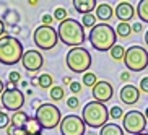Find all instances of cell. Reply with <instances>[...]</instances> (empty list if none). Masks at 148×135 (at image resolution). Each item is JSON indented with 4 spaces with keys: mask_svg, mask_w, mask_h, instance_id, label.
<instances>
[{
    "mask_svg": "<svg viewBox=\"0 0 148 135\" xmlns=\"http://www.w3.org/2000/svg\"><path fill=\"white\" fill-rule=\"evenodd\" d=\"M57 34L62 42L72 49L83 47V44L86 41V34H85V28L82 21L73 20V18H67L65 21H62L57 28Z\"/></svg>",
    "mask_w": 148,
    "mask_h": 135,
    "instance_id": "1",
    "label": "cell"
},
{
    "mask_svg": "<svg viewBox=\"0 0 148 135\" xmlns=\"http://www.w3.org/2000/svg\"><path fill=\"white\" fill-rule=\"evenodd\" d=\"M88 38H90V42L96 51L106 52V51H111L116 46L117 33L109 23H98L95 28H91Z\"/></svg>",
    "mask_w": 148,
    "mask_h": 135,
    "instance_id": "2",
    "label": "cell"
},
{
    "mask_svg": "<svg viewBox=\"0 0 148 135\" xmlns=\"http://www.w3.org/2000/svg\"><path fill=\"white\" fill-rule=\"evenodd\" d=\"M109 109L106 108V104L98 103V101H90L83 106L82 119L86 124V127H93V129H103L108 124Z\"/></svg>",
    "mask_w": 148,
    "mask_h": 135,
    "instance_id": "3",
    "label": "cell"
},
{
    "mask_svg": "<svg viewBox=\"0 0 148 135\" xmlns=\"http://www.w3.org/2000/svg\"><path fill=\"white\" fill-rule=\"evenodd\" d=\"M23 44L15 36H3L0 38V64L3 65H15L23 59Z\"/></svg>",
    "mask_w": 148,
    "mask_h": 135,
    "instance_id": "4",
    "label": "cell"
},
{
    "mask_svg": "<svg viewBox=\"0 0 148 135\" xmlns=\"http://www.w3.org/2000/svg\"><path fill=\"white\" fill-rule=\"evenodd\" d=\"M36 121L42 129H56L62 122V112L52 103H42L36 109Z\"/></svg>",
    "mask_w": 148,
    "mask_h": 135,
    "instance_id": "5",
    "label": "cell"
},
{
    "mask_svg": "<svg viewBox=\"0 0 148 135\" xmlns=\"http://www.w3.org/2000/svg\"><path fill=\"white\" fill-rule=\"evenodd\" d=\"M67 67L73 73H86L91 67V54L85 47H73L67 52Z\"/></svg>",
    "mask_w": 148,
    "mask_h": 135,
    "instance_id": "6",
    "label": "cell"
},
{
    "mask_svg": "<svg viewBox=\"0 0 148 135\" xmlns=\"http://www.w3.org/2000/svg\"><path fill=\"white\" fill-rule=\"evenodd\" d=\"M127 70L129 72H143L148 67V51L142 46H130L125 51V59H124Z\"/></svg>",
    "mask_w": 148,
    "mask_h": 135,
    "instance_id": "7",
    "label": "cell"
},
{
    "mask_svg": "<svg viewBox=\"0 0 148 135\" xmlns=\"http://www.w3.org/2000/svg\"><path fill=\"white\" fill-rule=\"evenodd\" d=\"M33 41H34L36 47L41 49V51H51L57 46V41H59V34H57V29L52 26H38L34 29V34H33Z\"/></svg>",
    "mask_w": 148,
    "mask_h": 135,
    "instance_id": "8",
    "label": "cell"
},
{
    "mask_svg": "<svg viewBox=\"0 0 148 135\" xmlns=\"http://www.w3.org/2000/svg\"><path fill=\"white\" fill-rule=\"evenodd\" d=\"M122 127H124V132H129L130 135L143 134L145 127H147V117L137 109L129 111L122 117Z\"/></svg>",
    "mask_w": 148,
    "mask_h": 135,
    "instance_id": "9",
    "label": "cell"
},
{
    "mask_svg": "<svg viewBox=\"0 0 148 135\" xmlns=\"http://www.w3.org/2000/svg\"><path fill=\"white\" fill-rule=\"evenodd\" d=\"M59 127H60L62 135H85V130H86V124L83 122L82 116H77V114L65 116Z\"/></svg>",
    "mask_w": 148,
    "mask_h": 135,
    "instance_id": "10",
    "label": "cell"
},
{
    "mask_svg": "<svg viewBox=\"0 0 148 135\" xmlns=\"http://www.w3.org/2000/svg\"><path fill=\"white\" fill-rule=\"evenodd\" d=\"M0 103L7 111L18 112V111H21L23 104H25V95L18 88L16 90H5L3 95L0 96Z\"/></svg>",
    "mask_w": 148,
    "mask_h": 135,
    "instance_id": "11",
    "label": "cell"
},
{
    "mask_svg": "<svg viewBox=\"0 0 148 135\" xmlns=\"http://www.w3.org/2000/svg\"><path fill=\"white\" fill-rule=\"evenodd\" d=\"M21 64L25 67V70L34 73V72H39L44 65V57L41 54V51L38 49H28L25 51L23 54V59H21Z\"/></svg>",
    "mask_w": 148,
    "mask_h": 135,
    "instance_id": "12",
    "label": "cell"
},
{
    "mask_svg": "<svg viewBox=\"0 0 148 135\" xmlns=\"http://www.w3.org/2000/svg\"><path fill=\"white\" fill-rule=\"evenodd\" d=\"M93 98H95V101H98V103H103L104 104L106 101H109L111 98H112L114 95V88L112 85L109 82H104V80H101V82H98L93 86Z\"/></svg>",
    "mask_w": 148,
    "mask_h": 135,
    "instance_id": "13",
    "label": "cell"
},
{
    "mask_svg": "<svg viewBox=\"0 0 148 135\" xmlns=\"http://www.w3.org/2000/svg\"><path fill=\"white\" fill-rule=\"evenodd\" d=\"M121 101L127 106H132L135 103H138L140 99V90L135 85H125L121 88Z\"/></svg>",
    "mask_w": 148,
    "mask_h": 135,
    "instance_id": "14",
    "label": "cell"
},
{
    "mask_svg": "<svg viewBox=\"0 0 148 135\" xmlns=\"http://www.w3.org/2000/svg\"><path fill=\"white\" fill-rule=\"evenodd\" d=\"M114 13H116V16H117V20L121 23H129L132 18L135 16V8L129 3V2H121V3L116 7Z\"/></svg>",
    "mask_w": 148,
    "mask_h": 135,
    "instance_id": "15",
    "label": "cell"
},
{
    "mask_svg": "<svg viewBox=\"0 0 148 135\" xmlns=\"http://www.w3.org/2000/svg\"><path fill=\"white\" fill-rule=\"evenodd\" d=\"M29 119L31 117L25 111H18V112L13 114V117H12V127H13L15 130H25V127L29 122Z\"/></svg>",
    "mask_w": 148,
    "mask_h": 135,
    "instance_id": "16",
    "label": "cell"
},
{
    "mask_svg": "<svg viewBox=\"0 0 148 135\" xmlns=\"http://www.w3.org/2000/svg\"><path fill=\"white\" fill-rule=\"evenodd\" d=\"M112 16H114V8L109 3H99L96 7V18H98L99 21L106 23Z\"/></svg>",
    "mask_w": 148,
    "mask_h": 135,
    "instance_id": "17",
    "label": "cell"
},
{
    "mask_svg": "<svg viewBox=\"0 0 148 135\" xmlns=\"http://www.w3.org/2000/svg\"><path fill=\"white\" fill-rule=\"evenodd\" d=\"M73 7L78 13L88 15L96 8V0H73Z\"/></svg>",
    "mask_w": 148,
    "mask_h": 135,
    "instance_id": "18",
    "label": "cell"
},
{
    "mask_svg": "<svg viewBox=\"0 0 148 135\" xmlns=\"http://www.w3.org/2000/svg\"><path fill=\"white\" fill-rule=\"evenodd\" d=\"M99 135H124V129L117 124H106L99 130Z\"/></svg>",
    "mask_w": 148,
    "mask_h": 135,
    "instance_id": "19",
    "label": "cell"
},
{
    "mask_svg": "<svg viewBox=\"0 0 148 135\" xmlns=\"http://www.w3.org/2000/svg\"><path fill=\"white\" fill-rule=\"evenodd\" d=\"M137 16L140 18V21L148 23V0H140L137 5Z\"/></svg>",
    "mask_w": 148,
    "mask_h": 135,
    "instance_id": "20",
    "label": "cell"
},
{
    "mask_svg": "<svg viewBox=\"0 0 148 135\" xmlns=\"http://www.w3.org/2000/svg\"><path fill=\"white\" fill-rule=\"evenodd\" d=\"M125 47H122L121 44H116L109 52H111V57H112L114 60H122L124 62V59H125Z\"/></svg>",
    "mask_w": 148,
    "mask_h": 135,
    "instance_id": "21",
    "label": "cell"
},
{
    "mask_svg": "<svg viewBox=\"0 0 148 135\" xmlns=\"http://www.w3.org/2000/svg\"><path fill=\"white\" fill-rule=\"evenodd\" d=\"M41 130H42V127L39 125V122L36 121V117H31L29 122L26 124V127H25L26 134H41Z\"/></svg>",
    "mask_w": 148,
    "mask_h": 135,
    "instance_id": "22",
    "label": "cell"
},
{
    "mask_svg": "<svg viewBox=\"0 0 148 135\" xmlns=\"http://www.w3.org/2000/svg\"><path fill=\"white\" fill-rule=\"evenodd\" d=\"M38 85H39V88H52V85H54L52 75H49V73L39 75L38 77Z\"/></svg>",
    "mask_w": 148,
    "mask_h": 135,
    "instance_id": "23",
    "label": "cell"
},
{
    "mask_svg": "<svg viewBox=\"0 0 148 135\" xmlns=\"http://www.w3.org/2000/svg\"><path fill=\"white\" fill-rule=\"evenodd\" d=\"M116 33L121 38H129L132 33V25L130 23H119L117 28H116Z\"/></svg>",
    "mask_w": 148,
    "mask_h": 135,
    "instance_id": "24",
    "label": "cell"
},
{
    "mask_svg": "<svg viewBox=\"0 0 148 135\" xmlns=\"http://www.w3.org/2000/svg\"><path fill=\"white\" fill-rule=\"evenodd\" d=\"M49 96H51V99L52 101H62L64 99V96H65V91H64V88L62 86H52L51 88V91H49Z\"/></svg>",
    "mask_w": 148,
    "mask_h": 135,
    "instance_id": "25",
    "label": "cell"
},
{
    "mask_svg": "<svg viewBox=\"0 0 148 135\" xmlns=\"http://www.w3.org/2000/svg\"><path fill=\"white\" fill-rule=\"evenodd\" d=\"M82 25H83V28H95L96 25H98V23H96V15H93V13L83 15Z\"/></svg>",
    "mask_w": 148,
    "mask_h": 135,
    "instance_id": "26",
    "label": "cell"
},
{
    "mask_svg": "<svg viewBox=\"0 0 148 135\" xmlns=\"http://www.w3.org/2000/svg\"><path fill=\"white\" fill-rule=\"evenodd\" d=\"M96 83H98V80H96V73H93V72H86V73H83V85L85 86H95Z\"/></svg>",
    "mask_w": 148,
    "mask_h": 135,
    "instance_id": "27",
    "label": "cell"
},
{
    "mask_svg": "<svg viewBox=\"0 0 148 135\" xmlns=\"http://www.w3.org/2000/svg\"><path fill=\"white\" fill-rule=\"evenodd\" d=\"M52 16H54V20H57L59 23L65 21L67 18H69V16H67V10H65V8H62V7H59V8H56V10H54Z\"/></svg>",
    "mask_w": 148,
    "mask_h": 135,
    "instance_id": "28",
    "label": "cell"
},
{
    "mask_svg": "<svg viewBox=\"0 0 148 135\" xmlns=\"http://www.w3.org/2000/svg\"><path fill=\"white\" fill-rule=\"evenodd\" d=\"M8 124H12V119L8 117V114L5 111H0V129H7Z\"/></svg>",
    "mask_w": 148,
    "mask_h": 135,
    "instance_id": "29",
    "label": "cell"
},
{
    "mask_svg": "<svg viewBox=\"0 0 148 135\" xmlns=\"http://www.w3.org/2000/svg\"><path fill=\"white\" fill-rule=\"evenodd\" d=\"M122 109L119 108V106H112V108L109 109V116L112 119H122Z\"/></svg>",
    "mask_w": 148,
    "mask_h": 135,
    "instance_id": "30",
    "label": "cell"
},
{
    "mask_svg": "<svg viewBox=\"0 0 148 135\" xmlns=\"http://www.w3.org/2000/svg\"><path fill=\"white\" fill-rule=\"evenodd\" d=\"M67 106H69V109H78L80 99L77 98V96H70L69 99H67Z\"/></svg>",
    "mask_w": 148,
    "mask_h": 135,
    "instance_id": "31",
    "label": "cell"
},
{
    "mask_svg": "<svg viewBox=\"0 0 148 135\" xmlns=\"http://www.w3.org/2000/svg\"><path fill=\"white\" fill-rule=\"evenodd\" d=\"M8 80H10L12 83H18L20 80H21V73H20V72H16V70H13V72H10Z\"/></svg>",
    "mask_w": 148,
    "mask_h": 135,
    "instance_id": "32",
    "label": "cell"
},
{
    "mask_svg": "<svg viewBox=\"0 0 148 135\" xmlns=\"http://www.w3.org/2000/svg\"><path fill=\"white\" fill-rule=\"evenodd\" d=\"M138 90H140V91H143V93H147V95H148V77H143V78L140 80Z\"/></svg>",
    "mask_w": 148,
    "mask_h": 135,
    "instance_id": "33",
    "label": "cell"
},
{
    "mask_svg": "<svg viewBox=\"0 0 148 135\" xmlns=\"http://www.w3.org/2000/svg\"><path fill=\"white\" fill-rule=\"evenodd\" d=\"M41 21H42L44 26H51V23L54 21V16H52V15H42Z\"/></svg>",
    "mask_w": 148,
    "mask_h": 135,
    "instance_id": "34",
    "label": "cell"
},
{
    "mask_svg": "<svg viewBox=\"0 0 148 135\" xmlns=\"http://www.w3.org/2000/svg\"><path fill=\"white\" fill-rule=\"evenodd\" d=\"M70 91H72V93H80V91H82V83L72 82V83H70Z\"/></svg>",
    "mask_w": 148,
    "mask_h": 135,
    "instance_id": "35",
    "label": "cell"
},
{
    "mask_svg": "<svg viewBox=\"0 0 148 135\" xmlns=\"http://www.w3.org/2000/svg\"><path fill=\"white\" fill-rule=\"evenodd\" d=\"M142 29H143L142 23H134V25H132V31H134V33H142Z\"/></svg>",
    "mask_w": 148,
    "mask_h": 135,
    "instance_id": "36",
    "label": "cell"
},
{
    "mask_svg": "<svg viewBox=\"0 0 148 135\" xmlns=\"http://www.w3.org/2000/svg\"><path fill=\"white\" fill-rule=\"evenodd\" d=\"M3 34H5V21L0 20V38H3Z\"/></svg>",
    "mask_w": 148,
    "mask_h": 135,
    "instance_id": "37",
    "label": "cell"
},
{
    "mask_svg": "<svg viewBox=\"0 0 148 135\" xmlns=\"http://www.w3.org/2000/svg\"><path fill=\"white\" fill-rule=\"evenodd\" d=\"M129 78H130V73H129V72H122V73H121V80H122V82H127Z\"/></svg>",
    "mask_w": 148,
    "mask_h": 135,
    "instance_id": "38",
    "label": "cell"
},
{
    "mask_svg": "<svg viewBox=\"0 0 148 135\" xmlns=\"http://www.w3.org/2000/svg\"><path fill=\"white\" fill-rule=\"evenodd\" d=\"M7 90H16V83L8 82V83H7Z\"/></svg>",
    "mask_w": 148,
    "mask_h": 135,
    "instance_id": "39",
    "label": "cell"
},
{
    "mask_svg": "<svg viewBox=\"0 0 148 135\" xmlns=\"http://www.w3.org/2000/svg\"><path fill=\"white\" fill-rule=\"evenodd\" d=\"M62 82H64V85H70V83H72V78H70V77H64Z\"/></svg>",
    "mask_w": 148,
    "mask_h": 135,
    "instance_id": "40",
    "label": "cell"
},
{
    "mask_svg": "<svg viewBox=\"0 0 148 135\" xmlns=\"http://www.w3.org/2000/svg\"><path fill=\"white\" fill-rule=\"evenodd\" d=\"M3 88H5V85H3V82L0 80V96L3 95Z\"/></svg>",
    "mask_w": 148,
    "mask_h": 135,
    "instance_id": "41",
    "label": "cell"
},
{
    "mask_svg": "<svg viewBox=\"0 0 148 135\" xmlns=\"http://www.w3.org/2000/svg\"><path fill=\"white\" fill-rule=\"evenodd\" d=\"M13 135H26V132H25V130H15Z\"/></svg>",
    "mask_w": 148,
    "mask_h": 135,
    "instance_id": "42",
    "label": "cell"
},
{
    "mask_svg": "<svg viewBox=\"0 0 148 135\" xmlns=\"http://www.w3.org/2000/svg\"><path fill=\"white\" fill-rule=\"evenodd\" d=\"M145 42H147V46H148V29H147V33H145Z\"/></svg>",
    "mask_w": 148,
    "mask_h": 135,
    "instance_id": "43",
    "label": "cell"
},
{
    "mask_svg": "<svg viewBox=\"0 0 148 135\" xmlns=\"http://www.w3.org/2000/svg\"><path fill=\"white\" fill-rule=\"evenodd\" d=\"M145 117H147V121H148V108L145 109Z\"/></svg>",
    "mask_w": 148,
    "mask_h": 135,
    "instance_id": "44",
    "label": "cell"
},
{
    "mask_svg": "<svg viewBox=\"0 0 148 135\" xmlns=\"http://www.w3.org/2000/svg\"><path fill=\"white\" fill-rule=\"evenodd\" d=\"M26 135H42V134H26Z\"/></svg>",
    "mask_w": 148,
    "mask_h": 135,
    "instance_id": "45",
    "label": "cell"
},
{
    "mask_svg": "<svg viewBox=\"0 0 148 135\" xmlns=\"http://www.w3.org/2000/svg\"><path fill=\"white\" fill-rule=\"evenodd\" d=\"M137 135H148V134H137Z\"/></svg>",
    "mask_w": 148,
    "mask_h": 135,
    "instance_id": "46",
    "label": "cell"
},
{
    "mask_svg": "<svg viewBox=\"0 0 148 135\" xmlns=\"http://www.w3.org/2000/svg\"><path fill=\"white\" fill-rule=\"evenodd\" d=\"M0 106H2V103H0Z\"/></svg>",
    "mask_w": 148,
    "mask_h": 135,
    "instance_id": "47",
    "label": "cell"
}]
</instances>
